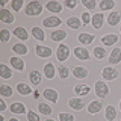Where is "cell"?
<instances>
[{"label":"cell","instance_id":"cell-1","mask_svg":"<svg viewBox=\"0 0 121 121\" xmlns=\"http://www.w3.org/2000/svg\"><path fill=\"white\" fill-rule=\"evenodd\" d=\"M26 14L30 15V17H33V15H39L43 12V5H41L39 2H30L27 3V6H26Z\"/></svg>","mask_w":121,"mask_h":121},{"label":"cell","instance_id":"cell-2","mask_svg":"<svg viewBox=\"0 0 121 121\" xmlns=\"http://www.w3.org/2000/svg\"><path fill=\"white\" fill-rule=\"evenodd\" d=\"M95 94H97V97L104 98V97L109 94V88H108V85H106L104 82L98 80V82L95 83Z\"/></svg>","mask_w":121,"mask_h":121},{"label":"cell","instance_id":"cell-3","mask_svg":"<svg viewBox=\"0 0 121 121\" xmlns=\"http://www.w3.org/2000/svg\"><path fill=\"white\" fill-rule=\"evenodd\" d=\"M68 56H70V48H68L65 44H60L58 47V50H56V58H58V60L62 62V60H65Z\"/></svg>","mask_w":121,"mask_h":121},{"label":"cell","instance_id":"cell-4","mask_svg":"<svg viewBox=\"0 0 121 121\" xmlns=\"http://www.w3.org/2000/svg\"><path fill=\"white\" fill-rule=\"evenodd\" d=\"M103 79L104 80H113V79L118 77V70H115L113 67H106L103 68Z\"/></svg>","mask_w":121,"mask_h":121},{"label":"cell","instance_id":"cell-5","mask_svg":"<svg viewBox=\"0 0 121 121\" xmlns=\"http://www.w3.org/2000/svg\"><path fill=\"white\" fill-rule=\"evenodd\" d=\"M14 20H15V17H14V14H12V12H9V11L5 9V8L0 11V21L6 23V24H12Z\"/></svg>","mask_w":121,"mask_h":121},{"label":"cell","instance_id":"cell-6","mask_svg":"<svg viewBox=\"0 0 121 121\" xmlns=\"http://www.w3.org/2000/svg\"><path fill=\"white\" fill-rule=\"evenodd\" d=\"M35 53L39 56V58H50L52 56V48L45 47V45H36Z\"/></svg>","mask_w":121,"mask_h":121},{"label":"cell","instance_id":"cell-7","mask_svg":"<svg viewBox=\"0 0 121 121\" xmlns=\"http://www.w3.org/2000/svg\"><path fill=\"white\" fill-rule=\"evenodd\" d=\"M74 56L80 60H88L89 59V52L83 47H76L74 48Z\"/></svg>","mask_w":121,"mask_h":121},{"label":"cell","instance_id":"cell-8","mask_svg":"<svg viewBox=\"0 0 121 121\" xmlns=\"http://www.w3.org/2000/svg\"><path fill=\"white\" fill-rule=\"evenodd\" d=\"M43 24L45 26V27H56V26H59V24H62L60 23V18L59 17H47L45 20L43 21Z\"/></svg>","mask_w":121,"mask_h":121},{"label":"cell","instance_id":"cell-9","mask_svg":"<svg viewBox=\"0 0 121 121\" xmlns=\"http://www.w3.org/2000/svg\"><path fill=\"white\" fill-rule=\"evenodd\" d=\"M68 104H70V108L74 109V111H82L83 106H85V101H83L82 98H71V100L68 101Z\"/></svg>","mask_w":121,"mask_h":121},{"label":"cell","instance_id":"cell-10","mask_svg":"<svg viewBox=\"0 0 121 121\" xmlns=\"http://www.w3.org/2000/svg\"><path fill=\"white\" fill-rule=\"evenodd\" d=\"M117 41H118V36H117L115 33H108V35L101 36V43L104 45H113Z\"/></svg>","mask_w":121,"mask_h":121},{"label":"cell","instance_id":"cell-11","mask_svg":"<svg viewBox=\"0 0 121 121\" xmlns=\"http://www.w3.org/2000/svg\"><path fill=\"white\" fill-rule=\"evenodd\" d=\"M118 62H121V50L113 48L112 53L109 55V64H118Z\"/></svg>","mask_w":121,"mask_h":121},{"label":"cell","instance_id":"cell-12","mask_svg":"<svg viewBox=\"0 0 121 121\" xmlns=\"http://www.w3.org/2000/svg\"><path fill=\"white\" fill-rule=\"evenodd\" d=\"M44 98H47L48 101H52V103H56L58 101V92H56L55 89H45L43 92Z\"/></svg>","mask_w":121,"mask_h":121},{"label":"cell","instance_id":"cell-13","mask_svg":"<svg viewBox=\"0 0 121 121\" xmlns=\"http://www.w3.org/2000/svg\"><path fill=\"white\" fill-rule=\"evenodd\" d=\"M45 6H47V9L50 11V12H55V14L62 12V5H60L59 2H48Z\"/></svg>","mask_w":121,"mask_h":121},{"label":"cell","instance_id":"cell-14","mask_svg":"<svg viewBox=\"0 0 121 121\" xmlns=\"http://www.w3.org/2000/svg\"><path fill=\"white\" fill-rule=\"evenodd\" d=\"M120 20H121L120 12H111V14H109V17H108V24L109 26H117L120 23Z\"/></svg>","mask_w":121,"mask_h":121},{"label":"cell","instance_id":"cell-15","mask_svg":"<svg viewBox=\"0 0 121 121\" xmlns=\"http://www.w3.org/2000/svg\"><path fill=\"white\" fill-rule=\"evenodd\" d=\"M73 76L77 79H85L88 76V70H85L83 67H76L73 68Z\"/></svg>","mask_w":121,"mask_h":121},{"label":"cell","instance_id":"cell-16","mask_svg":"<svg viewBox=\"0 0 121 121\" xmlns=\"http://www.w3.org/2000/svg\"><path fill=\"white\" fill-rule=\"evenodd\" d=\"M50 38L53 41H62V39H65L67 38V32L65 30H55V32H52V35H50Z\"/></svg>","mask_w":121,"mask_h":121},{"label":"cell","instance_id":"cell-17","mask_svg":"<svg viewBox=\"0 0 121 121\" xmlns=\"http://www.w3.org/2000/svg\"><path fill=\"white\" fill-rule=\"evenodd\" d=\"M103 14H95L92 17V20H91V23H92V26L95 29H101V26H103Z\"/></svg>","mask_w":121,"mask_h":121},{"label":"cell","instance_id":"cell-18","mask_svg":"<svg viewBox=\"0 0 121 121\" xmlns=\"http://www.w3.org/2000/svg\"><path fill=\"white\" fill-rule=\"evenodd\" d=\"M104 117L108 121H113L117 118V109L113 108V106H108L106 108V112H104Z\"/></svg>","mask_w":121,"mask_h":121},{"label":"cell","instance_id":"cell-19","mask_svg":"<svg viewBox=\"0 0 121 121\" xmlns=\"http://www.w3.org/2000/svg\"><path fill=\"white\" fill-rule=\"evenodd\" d=\"M12 94H14V89L11 88L9 85L3 83V85L0 86V95L2 97H12Z\"/></svg>","mask_w":121,"mask_h":121},{"label":"cell","instance_id":"cell-20","mask_svg":"<svg viewBox=\"0 0 121 121\" xmlns=\"http://www.w3.org/2000/svg\"><path fill=\"white\" fill-rule=\"evenodd\" d=\"M11 65H12L15 70L23 71L24 70V60H21L20 58H11Z\"/></svg>","mask_w":121,"mask_h":121},{"label":"cell","instance_id":"cell-21","mask_svg":"<svg viewBox=\"0 0 121 121\" xmlns=\"http://www.w3.org/2000/svg\"><path fill=\"white\" fill-rule=\"evenodd\" d=\"M101 101H92V103H89V106H88V112L89 113H98L100 112V109H101Z\"/></svg>","mask_w":121,"mask_h":121},{"label":"cell","instance_id":"cell-22","mask_svg":"<svg viewBox=\"0 0 121 121\" xmlns=\"http://www.w3.org/2000/svg\"><path fill=\"white\" fill-rule=\"evenodd\" d=\"M17 91L21 94V95H29L30 92H32V89H30V86L29 85H26V83H18L17 85Z\"/></svg>","mask_w":121,"mask_h":121},{"label":"cell","instance_id":"cell-23","mask_svg":"<svg viewBox=\"0 0 121 121\" xmlns=\"http://www.w3.org/2000/svg\"><path fill=\"white\" fill-rule=\"evenodd\" d=\"M89 86L86 85H76L74 86V92L77 94V95H86V94H89Z\"/></svg>","mask_w":121,"mask_h":121},{"label":"cell","instance_id":"cell-24","mask_svg":"<svg viewBox=\"0 0 121 121\" xmlns=\"http://www.w3.org/2000/svg\"><path fill=\"white\" fill-rule=\"evenodd\" d=\"M14 35L17 36V38H20V39H27L29 35H27V30H26L24 27H17V29H14Z\"/></svg>","mask_w":121,"mask_h":121},{"label":"cell","instance_id":"cell-25","mask_svg":"<svg viewBox=\"0 0 121 121\" xmlns=\"http://www.w3.org/2000/svg\"><path fill=\"white\" fill-rule=\"evenodd\" d=\"M67 26L71 27V29H79L82 26V21L79 20V18H76V17H71V18L67 20Z\"/></svg>","mask_w":121,"mask_h":121},{"label":"cell","instance_id":"cell-26","mask_svg":"<svg viewBox=\"0 0 121 121\" xmlns=\"http://www.w3.org/2000/svg\"><path fill=\"white\" fill-rule=\"evenodd\" d=\"M0 76H2L3 79H11L12 77V70H9L5 64H2V65H0Z\"/></svg>","mask_w":121,"mask_h":121},{"label":"cell","instance_id":"cell-27","mask_svg":"<svg viewBox=\"0 0 121 121\" xmlns=\"http://www.w3.org/2000/svg\"><path fill=\"white\" fill-rule=\"evenodd\" d=\"M12 50L17 53V55H27V47L24 44H14L12 45Z\"/></svg>","mask_w":121,"mask_h":121},{"label":"cell","instance_id":"cell-28","mask_svg":"<svg viewBox=\"0 0 121 121\" xmlns=\"http://www.w3.org/2000/svg\"><path fill=\"white\" fill-rule=\"evenodd\" d=\"M98 6H100L101 11H109V9H112V8L115 6V2H113V0H101Z\"/></svg>","mask_w":121,"mask_h":121},{"label":"cell","instance_id":"cell-29","mask_svg":"<svg viewBox=\"0 0 121 121\" xmlns=\"http://www.w3.org/2000/svg\"><path fill=\"white\" fill-rule=\"evenodd\" d=\"M9 109L14 113H24L26 112V108H24V104H23V103H12Z\"/></svg>","mask_w":121,"mask_h":121},{"label":"cell","instance_id":"cell-30","mask_svg":"<svg viewBox=\"0 0 121 121\" xmlns=\"http://www.w3.org/2000/svg\"><path fill=\"white\" fill-rule=\"evenodd\" d=\"M79 41L86 45V44H91L94 41V36L91 35V33H80V35H79Z\"/></svg>","mask_w":121,"mask_h":121},{"label":"cell","instance_id":"cell-31","mask_svg":"<svg viewBox=\"0 0 121 121\" xmlns=\"http://www.w3.org/2000/svg\"><path fill=\"white\" fill-rule=\"evenodd\" d=\"M44 74H45L47 79L55 77V67H53V64H47V65L44 67Z\"/></svg>","mask_w":121,"mask_h":121},{"label":"cell","instance_id":"cell-32","mask_svg":"<svg viewBox=\"0 0 121 121\" xmlns=\"http://www.w3.org/2000/svg\"><path fill=\"white\" fill-rule=\"evenodd\" d=\"M29 79H30V82H32L33 85H39L41 83V74L38 73L36 70H33L32 73L29 74Z\"/></svg>","mask_w":121,"mask_h":121},{"label":"cell","instance_id":"cell-33","mask_svg":"<svg viewBox=\"0 0 121 121\" xmlns=\"http://www.w3.org/2000/svg\"><path fill=\"white\" fill-rule=\"evenodd\" d=\"M32 35L35 36L38 41H44L45 39V33L43 32V29H39V27H33L32 29Z\"/></svg>","mask_w":121,"mask_h":121},{"label":"cell","instance_id":"cell-34","mask_svg":"<svg viewBox=\"0 0 121 121\" xmlns=\"http://www.w3.org/2000/svg\"><path fill=\"white\" fill-rule=\"evenodd\" d=\"M94 56H95L97 59H103V58H106V50L103 47H94Z\"/></svg>","mask_w":121,"mask_h":121},{"label":"cell","instance_id":"cell-35","mask_svg":"<svg viewBox=\"0 0 121 121\" xmlns=\"http://www.w3.org/2000/svg\"><path fill=\"white\" fill-rule=\"evenodd\" d=\"M38 109H39V112L44 113V115H50V113H52V108L48 104H45V103H39Z\"/></svg>","mask_w":121,"mask_h":121},{"label":"cell","instance_id":"cell-36","mask_svg":"<svg viewBox=\"0 0 121 121\" xmlns=\"http://www.w3.org/2000/svg\"><path fill=\"white\" fill-rule=\"evenodd\" d=\"M59 120H60V121H74V117H73V113L60 112V113H59Z\"/></svg>","mask_w":121,"mask_h":121},{"label":"cell","instance_id":"cell-37","mask_svg":"<svg viewBox=\"0 0 121 121\" xmlns=\"http://www.w3.org/2000/svg\"><path fill=\"white\" fill-rule=\"evenodd\" d=\"M23 0H12V2H11V6H12V9L15 11V12H18V11L21 9V6H23Z\"/></svg>","mask_w":121,"mask_h":121},{"label":"cell","instance_id":"cell-38","mask_svg":"<svg viewBox=\"0 0 121 121\" xmlns=\"http://www.w3.org/2000/svg\"><path fill=\"white\" fill-rule=\"evenodd\" d=\"M58 73H59V77H60V79H67L68 74H70V71H68L67 67H59Z\"/></svg>","mask_w":121,"mask_h":121},{"label":"cell","instance_id":"cell-39","mask_svg":"<svg viewBox=\"0 0 121 121\" xmlns=\"http://www.w3.org/2000/svg\"><path fill=\"white\" fill-rule=\"evenodd\" d=\"M9 36H11V33H9L8 29H2V30H0V39H2L3 43H6V41L9 39Z\"/></svg>","mask_w":121,"mask_h":121},{"label":"cell","instance_id":"cell-40","mask_svg":"<svg viewBox=\"0 0 121 121\" xmlns=\"http://www.w3.org/2000/svg\"><path fill=\"white\" fill-rule=\"evenodd\" d=\"M82 5L85 8H88V9H94L95 8V0H82Z\"/></svg>","mask_w":121,"mask_h":121},{"label":"cell","instance_id":"cell-41","mask_svg":"<svg viewBox=\"0 0 121 121\" xmlns=\"http://www.w3.org/2000/svg\"><path fill=\"white\" fill-rule=\"evenodd\" d=\"M27 121H39V117H38L36 112L29 111V112H27Z\"/></svg>","mask_w":121,"mask_h":121},{"label":"cell","instance_id":"cell-42","mask_svg":"<svg viewBox=\"0 0 121 121\" xmlns=\"http://www.w3.org/2000/svg\"><path fill=\"white\" fill-rule=\"evenodd\" d=\"M91 20H92V18L89 17L88 12H83V14H82V23H83V24H89Z\"/></svg>","mask_w":121,"mask_h":121},{"label":"cell","instance_id":"cell-43","mask_svg":"<svg viewBox=\"0 0 121 121\" xmlns=\"http://www.w3.org/2000/svg\"><path fill=\"white\" fill-rule=\"evenodd\" d=\"M64 5H65V6H68V8H70V9H74L77 3H76L74 0H65V2H64Z\"/></svg>","mask_w":121,"mask_h":121},{"label":"cell","instance_id":"cell-44","mask_svg":"<svg viewBox=\"0 0 121 121\" xmlns=\"http://www.w3.org/2000/svg\"><path fill=\"white\" fill-rule=\"evenodd\" d=\"M6 109V103H5V100H0V111H5Z\"/></svg>","mask_w":121,"mask_h":121},{"label":"cell","instance_id":"cell-45","mask_svg":"<svg viewBox=\"0 0 121 121\" xmlns=\"http://www.w3.org/2000/svg\"><path fill=\"white\" fill-rule=\"evenodd\" d=\"M33 97L38 98V97H39V92H38V91H35V92H33Z\"/></svg>","mask_w":121,"mask_h":121},{"label":"cell","instance_id":"cell-46","mask_svg":"<svg viewBox=\"0 0 121 121\" xmlns=\"http://www.w3.org/2000/svg\"><path fill=\"white\" fill-rule=\"evenodd\" d=\"M9 121H20V120H17V118H11Z\"/></svg>","mask_w":121,"mask_h":121},{"label":"cell","instance_id":"cell-47","mask_svg":"<svg viewBox=\"0 0 121 121\" xmlns=\"http://www.w3.org/2000/svg\"><path fill=\"white\" fill-rule=\"evenodd\" d=\"M45 121H56V120H52V118H47V120H45Z\"/></svg>","mask_w":121,"mask_h":121},{"label":"cell","instance_id":"cell-48","mask_svg":"<svg viewBox=\"0 0 121 121\" xmlns=\"http://www.w3.org/2000/svg\"><path fill=\"white\" fill-rule=\"evenodd\" d=\"M120 109H121V101H120Z\"/></svg>","mask_w":121,"mask_h":121},{"label":"cell","instance_id":"cell-49","mask_svg":"<svg viewBox=\"0 0 121 121\" xmlns=\"http://www.w3.org/2000/svg\"><path fill=\"white\" fill-rule=\"evenodd\" d=\"M120 30H121V27H120Z\"/></svg>","mask_w":121,"mask_h":121}]
</instances>
